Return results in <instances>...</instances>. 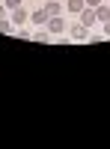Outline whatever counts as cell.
<instances>
[{
	"label": "cell",
	"instance_id": "15",
	"mask_svg": "<svg viewBox=\"0 0 110 149\" xmlns=\"http://www.w3.org/2000/svg\"><path fill=\"white\" fill-rule=\"evenodd\" d=\"M104 36L110 39V21H104Z\"/></svg>",
	"mask_w": 110,
	"mask_h": 149
},
{
	"label": "cell",
	"instance_id": "16",
	"mask_svg": "<svg viewBox=\"0 0 110 149\" xmlns=\"http://www.w3.org/2000/svg\"><path fill=\"white\" fill-rule=\"evenodd\" d=\"M107 6H110V0H107Z\"/></svg>",
	"mask_w": 110,
	"mask_h": 149
},
{
	"label": "cell",
	"instance_id": "4",
	"mask_svg": "<svg viewBox=\"0 0 110 149\" xmlns=\"http://www.w3.org/2000/svg\"><path fill=\"white\" fill-rule=\"evenodd\" d=\"M77 21L83 24V27H89V30H92L95 24H98V18H95V9H89V6H83V9H80V15H77Z\"/></svg>",
	"mask_w": 110,
	"mask_h": 149
},
{
	"label": "cell",
	"instance_id": "13",
	"mask_svg": "<svg viewBox=\"0 0 110 149\" xmlns=\"http://www.w3.org/2000/svg\"><path fill=\"white\" fill-rule=\"evenodd\" d=\"M83 3H86L89 9H95V6H101V3H104V0H83Z\"/></svg>",
	"mask_w": 110,
	"mask_h": 149
},
{
	"label": "cell",
	"instance_id": "10",
	"mask_svg": "<svg viewBox=\"0 0 110 149\" xmlns=\"http://www.w3.org/2000/svg\"><path fill=\"white\" fill-rule=\"evenodd\" d=\"M0 33H15V24H12V18H0Z\"/></svg>",
	"mask_w": 110,
	"mask_h": 149
},
{
	"label": "cell",
	"instance_id": "8",
	"mask_svg": "<svg viewBox=\"0 0 110 149\" xmlns=\"http://www.w3.org/2000/svg\"><path fill=\"white\" fill-rule=\"evenodd\" d=\"M95 18H98V24L110 21V6H107V3H101V6H95Z\"/></svg>",
	"mask_w": 110,
	"mask_h": 149
},
{
	"label": "cell",
	"instance_id": "6",
	"mask_svg": "<svg viewBox=\"0 0 110 149\" xmlns=\"http://www.w3.org/2000/svg\"><path fill=\"white\" fill-rule=\"evenodd\" d=\"M63 9H66V6L59 3V0H45V12H48L51 18H54V15H63Z\"/></svg>",
	"mask_w": 110,
	"mask_h": 149
},
{
	"label": "cell",
	"instance_id": "3",
	"mask_svg": "<svg viewBox=\"0 0 110 149\" xmlns=\"http://www.w3.org/2000/svg\"><path fill=\"white\" fill-rule=\"evenodd\" d=\"M9 18H12V24H15V27H24V24H30V9L18 6V9L9 12Z\"/></svg>",
	"mask_w": 110,
	"mask_h": 149
},
{
	"label": "cell",
	"instance_id": "9",
	"mask_svg": "<svg viewBox=\"0 0 110 149\" xmlns=\"http://www.w3.org/2000/svg\"><path fill=\"white\" fill-rule=\"evenodd\" d=\"M83 6H86L83 0H66V12H71V15H80Z\"/></svg>",
	"mask_w": 110,
	"mask_h": 149
},
{
	"label": "cell",
	"instance_id": "2",
	"mask_svg": "<svg viewBox=\"0 0 110 149\" xmlns=\"http://www.w3.org/2000/svg\"><path fill=\"white\" fill-rule=\"evenodd\" d=\"M48 33L54 36V39H59V36H66V30H68V21L63 18V15H54V18H48Z\"/></svg>",
	"mask_w": 110,
	"mask_h": 149
},
{
	"label": "cell",
	"instance_id": "11",
	"mask_svg": "<svg viewBox=\"0 0 110 149\" xmlns=\"http://www.w3.org/2000/svg\"><path fill=\"white\" fill-rule=\"evenodd\" d=\"M15 36H18V39H33V30L24 24V27H15Z\"/></svg>",
	"mask_w": 110,
	"mask_h": 149
},
{
	"label": "cell",
	"instance_id": "1",
	"mask_svg": "<svg viewBox=\"0 0 110 149\" xmlns=\"http://www.w3.org/2000/svg\"><path fill=\"white\" fill-rule=\"evenodd\" d=\"M89 27H83L80 21H75V24H68V30H66V36H68V42H89Z\"/></svg>",
	"mask_w": 110,
	"mask_h": 149
},
{
	"label": "cell",
	"instance_id": "7",
	"mask_svg": "<svg viewBox=\"0 0 110 149\" xmlns=\"http://www.w3.org/2000/svg\"><path fill=\"white\" fill-rule=\"evenodd\" d=\"M33 42H42V45H48V42H54V36L48 33V27H39L33 33Z\"/></svg>",
	"mask_w": 110,
	"mask_h": 149
},
{
	"label": "cell",
	"instance_id": "14",
	"mask_svg": "<svg viewBox=\"0 0 110 149\" xmlns=\"http://www.w3.org/2000/svg\"><path fill=\"white\" fill-rule=\"evenodd\" d=\"M0 18H9V9H6L3 3H0Z\"/></svg>",
	"mask_w": 110,
	"mask_h": 149
},
{
	"label": "cell",
	"instance_id": "5",
	"mask_svg": "<svg viewBox=\"0 0 110 149\" xmlns=\"http://www.w3.org/2000/svg\"><path fill=\"white\" fill-rule=\"evenodd\" d=\"M48 18H51V15L45 12V6H39V9H33V12H30V24H33V27H45Z\"/></svg>",
	"mask_w": 110,
	"mask_h": 149
},
{
	"label": "cell",
	"instance_id": "12",
	"mask_svg": "<svg viewBox=\"0 0 110 149\" xmlns=\"http://www.w3.org/2000/svg\"><path fill=\"white\" fill-rule=\"evenodd\" d=\"M3 6L12 12V9H18V6H24V0H3Z\"/></svg>",
	"mask_w": 110,
	"mask_h": 149
}]
</instances>
